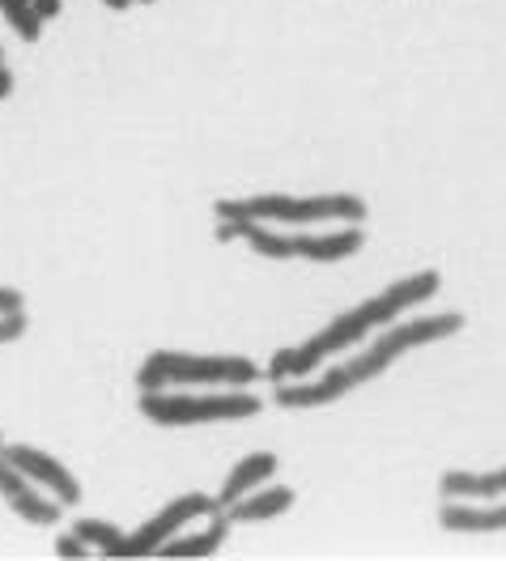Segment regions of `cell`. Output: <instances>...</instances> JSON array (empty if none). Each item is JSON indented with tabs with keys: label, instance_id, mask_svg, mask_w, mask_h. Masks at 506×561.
I'll return each mask as SVG.
<instances>
[{
	"label": "cell",
	"instance_id": "17",
	"mask_svg": "<svg viewBox=\"0 0 506 561\" xmlns=\"http://www.w3.org/2000/svg\"><path fill=\"white\" fill-rule=\"evenodd\" d=\"M26 328H31L26 311H9V316H0V345L22 341V336H26Z\"/></svg>",
	"mask_w": 506,
	"mask_h": 561
},
{
	"label": "cell",
	"instance_id": "15",
	"mask_svg": "<svg viewBox=\"0 0 506 561\" xmlns=\"http://www.w3.org/2000/svg\"><path fill=\"white\" fill-rule=\"evenodd\" d=\"M0 18L13 26V35L26 38V43H35L43 35V26H47V18L38 13L35 0H0Z\"/></svg>",
	"mask_w": 506,
	"mask_h": 561
},
{
	"label": "cell",
	"instance_id": "2",
	"mask_svg": "<svg viewBox=\"0 0 506 561\" xmlns=\"http://www.w3.org/2000/svg\"><path fill=\"white\" fill-rule=\"evenodd\" d=\"M438 280L442 277H438L434 268H422V273H409V277L383 285L375 298H366L361 307L341 311L327 328H320L315 336H307L302 345H289V350L273 353V362H268L264 375H268L273 383H289V379H307V375H315L320 362L336 357V353L358 350L370 332H379V328H388V323L404 319L413 307L430 302L434 294H438Z\"/></svg>",
	"mask_w": 506,
	"mask_h": 561
},
{
	"label": "cell",
	"instance_id": "18",
	"mask_svg": "<svg viewBox=\"0 0 506 561\" xmlns=\"http://www.w3.org/2000/svg\"><path fill=\"white\" fill-rule=\"evenodd\" d=\"M90 553H94V549H90L77 531H65V536L56 540V558H90Z\"/></svg>",
	"mask_w": 506,
	"mask_h": 561
},
{
	"label": "cell",
	"instance_id": "4",
	"mask_svg": "<svg viewBox=\"0 0 506 561\" xmlns=\"http://www.w3.org/2000/svg\"><path fill=\"white\" fill-rule=\"evenodd\" d=\"M214 217H234V221H264V226H358L366 217V201L349 192H324V196H243V201H217Z\"/></svg>",
	"mask_w": 506,
	"mask_h": 561
},
{
	"label": "cell",
	"instance_id": "9",
	"mask_svg": "<svg viewBox=\"0 0 506 561\" xmlns=\"http://www.w3.org/2000/svg\"><path fill=\"white\" fill-rule=\"evenodd\" d=\"M0 497L13 506L18 519H26V524H35V527L60 524V515H65V502H56L47 490H38L22 468H13V463L4 459V451H0Z\"/></svg>",
	"mask_w": 506,
	"mask_h": 561
},
{
	"label": "cell",
	"instance_id": "12",
	"mask_svg": "<svg viewBox=\"0 0 506 561\" xmlns=\"http://www.w3.org/2000/svg\"><path fill=\"white\" fill-rule=\"evenodd\" d=\"M294 497H298V493L289 490V485H260V490H252L248 497H239L226 515H230L234 524H268V519L286 515L289 506H294Z\"/></svg>",
	"mask_w": 506,
	"mask_h": 561
},
{
	"label": "cell",
	"instance_id": "16",
	"mask_svg": "<svg viewBox=\"0 0 506 561\" xmlns=\"http://www.w3.org/2000/svg\"><path fill=\"white\" fill-rule=\"evenodd\" d=\"M72 531H77L94 553H103V558H111V553L119 549V540H124V531L115 524H107V519H77Z\"/></svg>",
	"mask_w": 506,
	"mask_h": 561
},
{
	"label": "cell",
	"instance_id": "19",
	"mask_svg": "<svg viewBox=\"0 0 506 561\" xmlns=\"http://www.w3.org/2000/svg\"><path fill=\"white\" fill-rule=\"evenodd\" d=\"M9 311H26V298L18 289H4L0 285V316H9Z\"/></svg>",
	"mask_w": 506,
	"mask_h": 561
},
{
	"label": "cell",
	"instance_id": "20",
	"mask_svg": "<svg viewBox=\"0 0 506 561\" xmlns=\"http://www.w3.org/2000/svg\"><path fill=\"white\" fill-rule=\"evenodd\" d=\"M35 4L47 22H51V18H60V9H65V0H35Z\"/></svg>",
	"mask_w": 506,
	"mask_h": 561
},
{
	"label": "cell",
	"instance_id": "8",
	"mask_svg": "<svg viewBox=\"0 0 506 561\" xmlns=\"http://www.w3.org/2000/svg\"><path fill=\"white\" fill-rule=\"evenodd\" d=\"M4 459H9L13 468H22L38 490H47L56 502H65V506H77V502H81V481H77L56 456H47L43 447H31V443H4Z\"/></svg>",
	"mask_w": 506,
	"mask_h": 561
},
{
	"label": "cell",
	"instance_id": "7",
	"mask_svg": "<svg viewBox=\"0 0 506 561\" xmlns=\"http://www.w3.org/2000/svg\"><path fill=\"white\" fill-rule=\"evenodd\" d=\"M214 511H217V497H209V493H180V497H171L153 519H145L133 536H124L111 558H124V561L158 558L166 540H175L183 527L196 524V519H214Z\"/></svg>",
	"mask_w": 506,
	"mask_h": 561
},
{
	"label": "cell",
	"instance_id": "6",
	"mask_svg": "<svg viewBox=\"0 0 506 561\" xmlns=\"http://www.w3.org/2000/svg\"><path fill=\"white\" fill-rule=\"evenodd\" d=\"M145 421L162 430L180 425H226V421H248L260 413V400L243 387H221V391H141L137 400Z\"/></svg>",
	"mask_w": 506,
	"mask_h": 561
},
{
	"label": "cell",
	"instance_id": "1",
	"mask_svg": "<svg viewBox=\"0 0 506 561\" xmlns=\"http://www.w3.org/2000/svg\"><path fill=\"white\" fill-rule=\"evenodd\" d=\"M464 328V316L442 311V316H422V319H396L388 328H379V336L361 350H349L336 366H327L324 375H307V379H289V383L273 387V400L281 409H324L345 400L349 391L375 383L388 366H396L404 353L426 350L434 341H447Z\"/></svg>",
	"mask_w": 506,
	"mask_h": 561
},
{
	"label": "cell",
	"instance_id": "13",
	"mask_svg": "<svg viewBox=\"0 0 506 561\" xmlns=\"http://www.w3.org/2000/svg\"><path fill=\"white\" fill-rule=\"evenodd\" d=\"M438 524L447 531H506V506H469L460 497H442Z\"/></svg>",
	"mask_w": 506,
	"mask_h": 561
},
{
	"label": "cell",
	"instance_id": "10",
	"mask_svg": "<svg viewBox=\"0 0 506 561\" xmlns=\"http://www.w3.org/2000/svg\"><path fill=\"white\" fill-rule=\"evenodd\" d=\"M273 472H277V456H273V451H252V456H243L226 472V481H221V490H217V511H230L239 497H248L252 490L268 485Z\"/></svg>",
	"mask_w": 506,
	"mask_h": 561
},
{
	"label": "cell",
	"instance_id": "5",
	"mask_svg": "<svg viewBox=\"0 0 506 561\" xmlns=\"http://www.w3.org/2000/svg\"><path fill=\"white\" fill-rule=\"evenodd\" d=\"M264 379V370L252 357L239 353H180L158 350L149 353L137 370L141 391H166V387H252Z\"/></svg>",
	"mask_w": 506,
	"mask_h": 561
},
{
	"label": "cell",
	"instance_id": "23",
	"mask_svg": "<svg viewBox=\"0 0 506 561\" xmlns=\"http://www.w3.org/2000/svg\"><path fill=\"white\" fill-rule=\"evenodd\" d=\"M0 451H4V434H0Z\"/></svg>",
	"mask_w": 506,
	"mask_h": 561
},
{
	"label": "cell",
	"instance_id": "3",
	"mask_svg": "<svg viewBox=\"0 0 506 561\" xmlns=\"http://www.w3.org/2000/svg\"><path fill=\"white\" fill-rule=\"evenodd\" d=\"M217 239L221 243L252 247L264 260H307V264H341L349 255H358L366 234L358 226H341L327 234H286V226H264V221H234V217H217Z\"/></svg>",
	"mask_w": 506,
	"mask_h": 561
},
{
	"label": "cell",
	"instance_id": "22",
	"mask_svg": "<svg viewBox=\"0 0 506 561\" xmlns=\"http://www.w3.org/2000/svg\"><path fill=\"white\" fill-rule=\"evenodd\" d=\"M103 4H107L111 13H124V9H128V4H133V0H103Z\"/></svg>",
	"mask_w": 506,
	"mask_h": 561
},
{
	"label": "cell",
	"instance_id": "14",
	"mask_svg": "<svg viewBox=\"0 0 506 561\" xmlns=\"http://www.w3.org/2000/svg\"><path fill=\"white\" fill-rule=\"evenodd\" d=\"M442 497H460V502H490L506 493V468L494 472H442L438 477Z\"/></svg>",
	"mask_w": 506,
	"mask_h": 561
},
{
	"label": "cell",
	"instance_id": "11",
	"mask_svg": "<svg viewBox=\"0 0 506 561\" xmlns=\"http://www.w3.org/2000/svg\"><path fill=\"white\" fill-rule=\"evenodd\" d=\"M230 527H234V519L226 515V511H214V524L205 527H183L175 540H166L162 545V553L158 558H214L217 549L226 545V536H230Z\"/></svg>",
	"mask_w": 506,
	"mask_h": 561
},
{
	"label": "cell",
	"instance_id": "24",
	"mask_svg": "<svg viewBox=\"0 0 506 561\" xmlns=\"http://www.w3.org/2000/svg\"><path fill=\"white\" fill-rule=\"evenodd\" d=\"M141 4H153V0H141Z\"/></svg>",
	"mask_w": 506,
	"mask_h": 561
},
{
	"label": "cell",
	"instance_id": "21",
	"mask_svg": "<svg viewBox=\"0 0 506 561\" xmlns=\"http://www.w3.org/2000/svg\"><path fill=\"white\" fill-rule=\"evenodd\" d=\"M13 94V72L0 65V99H9Z\"/></svg>",
	"mask_w": 506,
	"mask_h": 561
},
{
	"label": "cell",
	"instance_id": "25",
	"mask_svg": "<svg viewBox=\"0 0 506 561\" xmlns=\"http://www.w3.org/2000/svg\"><path fill=\"white\" fill-rule=\"evenodd\" d=\"M0 65H4V56H0Z\"/></svg>",
	"mask_w": 506,
	"mask_h": 561
}]
</instances>
